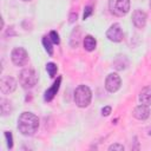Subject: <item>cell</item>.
Wrapping results in <instances>:
<instances>
[{"label": "cell", "instance_id": "cell-16", "mask_svg": "<svg viewBox=\"0 0 151 151\" xmlns=\"http://www.w3.org/2000/svg\"><path fill=\"white\" fill-rule=\"evenodd\" d=\"M80 29L79 27H77L76 29H73L72 34H71V39H70V45L72 47H78L79 45V40H80Z\"/></svg>", "mask_w": 151, "mask_h": 151}, {"label": "cell", "instance_id": "cell-26", "mask_svg": "<svg viewBox=\"0 0 151 151\" xmlns=\"http://www.w3.org/2000/svg\"><path fill=\"white\" fill-rule=\"evenodd\" d=\"M150 7H151V0H150Z\"/></svg>", "mask_w": 151, "mask_h": 151}, {"label": "cell", "instance_id": "cell-17", "mask_svg": "<svg viewBox=\"0 0 151 151\" xmlns=\"http://www.w3.org/2000/svg\"><path fill=\"white\" fill-rule=\"evenodd\" d=\"M42 45H44L46 52H47L50 55H52V54H53V47H52L53 42H52V40L50 39V37H46V35H45V37L42 38Z\"/></svg>", "mask_w": 151, "mask_h": 151}, {"label": "cell", "instance_id": "cell-3", "mask_svg": "<svg viewBox=\"0 0 151 151\" xmlns=\"http://www.w3.org/2000/svg\"><path fill=\"white\" fill-rule=\"evenodd\" d=\"M19 83L24 88H32L38 83V74L33 68H24L19 74Z\"/></svg>", "mask_w": 151, "mask_h": 151}, {"label": "cell", "instance_id": "cell-6", "mask_svg": "<svg viewBox=\"0 0 151 151\" xmlns=\"http://www.w3.org/2000/svg\"><path fill=\"white\" fill-rule=\"evenodd\" d=\"M120 85L122 79L117 73H110L105 79V88L111 93L117 92L120 88Z\"/></svg>", "mask_w": 151, "mask_h": 151}, {"label": "cell", "instance_id": "cell-7", "mask_svg": "<svg viewBox=\"0 0 151 151\" xmlns=\"http://www.w3.org/2000/svg\"><path fill=\"white\" fill-rule=\"evenodd\" d=\"M106 38L110 40V41H113V42H119L123 40L124 38V33H123V29L120 27L119 24H113L110 26V28L106 31Z\"/></svg>", "mask_w": 151, "mask_h": 151}, {"label": "cell", "instance_id": "cell-15", "mask_svg": "<svg viewBox=\"0 0 151 151\" xmlns=\"http://www.w3.org/2000/svg\"><path fill=\"white\" fill-rule=\"evenodd\" d=\"M83 45H84V48H85L86 51L92 52V51L96 48V46H97V41H96V39H94L92 35H86V37L84 38Z\"/></svg>", "mask_w": 151, "mask_h": 151}, {"label": "cell", "instance_id": "cell-14", "mask_svg": "<svg viewBox=\"0 0 151 151\" xmlns=\"http://www.w3.org/2000/svg\"><path fill=\"white\" fill-rule=\"evenodd\" d=\"M113 67L118 71H122V70H125L126 66L129 65V61L126 59L125 55H117V58L113 60Z\"/></svg>", "mask_w": 151, "mask_h": 151}, {"label": "cell", "instance_id": "cell-4", "mask_svg": "<svg viewBox=\"0 0 151 151\" xmlns=\"http://www.w3.org/2000/svg\"><path fill=\"white\" fill-rule=\"evenodd\" d=\"M110 12L117 17H124L130 11V0H110Z\"/></svg>", "mask_w": 151, "mask_h": 151}, {"label": "cell", "instance_id": "cell-22", "mask_svg": "<svg viewBox=\"0 0 151 151\" xmlns=\"http://www.w3.org/2000/svg\"><path fill=\"white\" fill-rule=\"evenodd\" d=\"M91 14H92V7H91V6H86V7H85V11H84V14H83L84 20L87 19Z\"/></svg>", "mask_w": 151, "mask_h": 151}, {"label": "cell", "instance_id": "cell-9", "mask_svg": "<svg viewBox=\"0 0 151 151\" xmlns=\"http://www.w3.org/2000/svg\"><path fill=\"white\" fill-rule=\"evenodd\" d=\"M146 13L142 9H134L132 13V22L137 28H144L146 25Z\"/></svg>", "mask_w": 151, "mask_h": 151}, {"label": "cell", "instance_id": "cell-5", "mask_svg": "<svg viewBox=\"0 0 151 151\" xmlns=\"http://www.w3.org/2000/svg\"><path fill=\"white\" fill-rule=\"evenodd\" d=\"M11 59L15 66H24L28 61V53L24 47H15L12 50Z\"/></svg>", "mask_w": 151, "mask_h": 151}, {"label": "cell", "instance_id": "cell-8", "mask_svg": "<svg viewBox=\"0 0 151 151\" xmlns=\"http://www.w3.org/2000/svg\"><path fill=\"white\" fill-rule=\"evenodd\" d=\"M17 88V80L13 77L4 76L0 80V90L4 94H8L14 92Z\"/></svg>", "mask_w": 151, "mask_h": 151}, {"label": "cell", "instance_id": "cell-19", "mask_svg": "<svg viewBox=\"0 0 151 151\" xmlns=\"http://www.w3.org/2000/svg\"><path fill=\"white\" fill-rule=\"evenodd\" d=\"M4 134H5V138L7 140V147L12 149L13 147V136H12V133L9 131H5Z\"/></svg>", "mask_w": 151, "mask_h": 151}, {"label": "cell", "instance_id": "cell-20", "mask_svg": "<svg viewBox=\"0 0 151 151\" xmlns=\"http://www.w3.org/2000/svg\"><path fill=\"white\" fill-rule=\"evenodd\" d=\"M48 37H50V39L52 40V42H53V44H57V45H58V44L60 42V39H59V34H58L55 31H51Z\"/></svg>", "mask_w": 151, "mask_h": 151}, {"label": "cell", "instance_id": "cell-23", "mask_svg": "<svg viewBox=\"0 0 151 151\" xmlns=\"http://www.w3.org/2000/svg\"><path fill=\"white\" fill-rule=\"evenodd\" d=\"M111 113V106H105L101 109V114L103 116H109Z\"/></svg>", "mask_w": 151, "mask_h": 151}, {"label": "cell", "instance_id": "cell-25", "mask_svg": "<svg viewBox=\"0 0 151 151\" xmlns=\"http://www.w3.org/2000/svg\"><path fill=\"white\" fill-rule=\"evenodd\" d=\"M22 1H31V0H22Z\"/></svg>", "mask_w": 151, "mask_h": 151}, {"label": "cell", "instance_id": "cell-21", "mask_svg": "<svg viewBox=\"0 0 151 151\" xmlns=\"http://www.w3.org/2000/svg\"><path fill=\"white\" fill-rule=\"evenodd\" d=\"M109 150L110 151H124V145H122V144H119V143H114V144H112V145H110L109 146Z\"/></svg>", "mask_w": 151, "mask_h": 151}, {"label": "cell", "instance_id": "cell-10", "mask_svg": "<svg viewBox=\"0 0 151 151\" xmlns=\"http://www.w3.org/2000/svg\"><path fill=\"white\" fill-rule=\"evenodd\" d=\"M132 114H133V117H134L136 119H138V120H145V119H147L149 116H150V109H149L147 105L140 104V105H138V106L134 107Z\"/></svg>", "mask_w": 151, "mask_h": 151}, {"label": "cell", "instance_id": "cell-11", "mask_svg": "<svg viewBox=\"0 0 151 151\" xmlns=\"http://www.w3.org/2000/svg\"><path fill=\"white\" fill-rule=\"evenodd\" d=\"M60 83H61V78L58 77V79L53 83V85H52L48 90L45 91L44 99H45L46 101H51V100L54 98V96L57 94V92H58V90H59V87H60Z\"/></svg>", "mask_w": 151, "mask_h": 151}, {"label": "cell", "instance_id": "cell-12", "mask_svg": "<svg viewBox=\"0 0 151 151\" xmlns=\"http://www.w3.org/2000/svg\"><path fill=\"white\" fill-rule=\"evenodd\" d=\"M139 101L140 104L151 105V86H145L140 92H139Z\"/></svg>", "mask_w": 151, "mask_h": 151}, {"label": "cell", "instance_id": "cell-2", "mask_svg": "<svg viewBox=\"0 0 151 151\" xmlns=\"http://www.w3.org/2000/svg\"><path fill=\"white\" fill-rule=\"evenodd\" d=\"M92 99V92L88 86L79 85L74 91V101L79 107H86L90 105Z\"/></svg>", "mask_w": 151, "mask_h": 151}, {"label": "cell", "instance_id": "cell-24", "mask_svg": "<svg viewBox=\"0 0 151 151\" xmlns=\"http://www.w3.org/2000/svg\"><path fill=\"white\" fill-rule=\"evenodd\" d=\"M77 20V13H72L70 15V22H74Z\"/></svg>", "mask_w": 151, "mask_h": 151}, {"label": "cell", "instance_id": "cell-13", "mask_svg": "<svg viewBox=\"0 0 151 151\" xmlns=\"http://www.w3.org/2000/svg\"><path fill=\"white\" fill-rule=\"evenodd\" d=\"M12 110H13L12 103H11L8 99L1 98V99H0V111H1V116H2V117H6V116L11 114Z\"/></svg>", "mask_w": 151, "mask_h": 151}, {"label": "cell", "instance_id": "cell-18", "mask_svg": "<svg viewBox=\"0 0 151 151\" xmlns=\"http://www.w3.org/2000/svg\"><path fill=\"white\" fill-rule=\"evenodd\" d=\"M46 71L47 73L50 74V77H54L57 74V71H58V67L54 63H47L46 64Z\"/></svg>", "mask_w": 151, "mask_h": 151}, {"label": "cell", "instance_id": "cell-1", "mask_svg": "<svg viewBox=\"0 0 151 151\" xmlns=\"http://www.w3.org/2000/svg\"><path fill=\"white\" fill-rule=\"evenodd\" d=\"M39 127V119L32 112H22L18 118V130L24 136H32Z\"/></svg>", "mask_w": 151, "mask_h": 151}, {"label": "cell", "instance_id": "cell-27", "mask_svg": "<svg viewBox=\"0 0 151 151\" xmlns=\"http://www.w3.org/2000/svg\"><path fill=\"white\" fill-rule=\"evenodd\" d=\"M150 134H151V130H150Z\"/></svg>", "mask_w": 151, "mask_h": 151}]
</instances>
